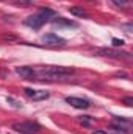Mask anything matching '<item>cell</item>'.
Segmentation results:
<instances>
[{
  "label": "cell",
  "mask_w": 133,
  "mask_h": 134,
  "mask_svg": "<svg viewBox=\"0 0 133 134\" xmlns=\"http://www.w3.org/2000/svg\"><path fill=\"white\" fill-rule=\"evenodd\" d=\"M74 75V69L72 67H63V66H47L42 67L38 73V76L41 80H49V81H53V80H63Z\"/></svg>",
  "instance_id": "1"
},
{
  "label": "cell",
  "mask_w": 133,
  "mask_h": 134,
  "mask_svg": "<svg viewBox=\"0 0 133 134\" xmlns=\"http://www.w3.org/2000/svg\"><path fill=\"white\" fill-rule=\"evenodd\" d=\"M13 130L21 134H38L41 126L38 123H33V122H21V123H14Z\"/></svg>",
  "instance_id": "2"
},
{
  "label": "cell",
  "mask_w": 133,
  "mask_h": 134,
  "mask_svg": "<svg viewBox=\"0 0 133 134\" xmlns=\"http://www.w3.org/2000/svg\"><path fill=\"white\" fill-rule=\"evenodd\" d=\"M42 44L50 45V47H58V45H66V39L60 37L55 33H47L42 36Z\"/></svg>",
  "instance_id": "3"
},
{
  "label": "cell",
  "mask_w": 133,
  "mask_h": 134,
  "mask_svg": "<svg viewBox=\"0 0 133 134\" xmlns=\"http://www.w3.org/2000/svg\"><path fill=\"white\" fill-rule=\"evenodd\" d=\"M27 27H30V28H33V30H38V28H41L44 24H45V20L41 17V14L39 13H36L33 16H28L27 19H25V22H24Z\"/></svg>",
  "instance_id": "4"
},
{
  "label": "cell",
  "mask_w": 133,
  "mask_h": 134,
  "mask_svg": "<svg viewBox=\"0 0 133 134\" xmlns=\"http://www.w3.org/2000/svg\"><path fill=\"white\" fill-rule=\"evenodd\" d=\"M25 92V95L28 97V98H32V100H34V101H41V100H45V98H49V92L47 91H34V89H25L24 91Z\"/></svg>",
  "instance_id": "5"
},
{
  "label": "cell",
  "mask_w": 133,
  "mask_h": 134,
  "mask_svg": "<svg viewBox=\"0 0 133 134\" xmlns=\"http://www.w3.org/2000/svg\"><path fill=\"white\" fill-rule=\"evenodd\" d=\"M66 101L70 104V106H74V108H77V109H86V108H89V100H86V98H80V97H66Z\"/></svg>",
  "instance_id": "6"
},
{
  "label": "cell",
  "mask_w": 133,
  "mask_h": 134,
  "mask_svg": "<svg viewBox=\"0 0 133 134\" xmlns=\"http://www.w3.org/2000/svg\"><path fill=\"white\" fill-rule=\"evenodd\" d=\"M99 53L102 56H108V58H114V59H121V58H127L129 53L119 52V50H113V48H100Z\"/></svg>",
  "instance_id": "7"
},
{
  "label": "cell",
  "mask_w": 133,
  "mask_h": 134,
  "mask_svg": "<svg viewBox=\"0 0 133 134\" xmlns=\"http://www.w3.org/2000/svg\"><path fill=\"white\" fill-rule=\"evenodd\" d=\"M16 73L24 78V80H33L36 76V72H34L32 67H27V66H21V67H16Z\"/></svg>",
  "instance_id": "8"
},
{
  "label": "cell",
  "mask_w": 133,
  "mask_h": 134,
  "mask_svg": "<svg viewBox=\"0 0 133 134\" xmlns=\"http://www.w3.org/2000/svg\"><path fill=\"white\" fill-rule=\"evenodd\" d=\"M53 24H55V25H63V27H77L75 22H72V20H66V19H63L61 16H57V17L53 19Z\"/></svg>",
  "instance_id": "9"
},
{
  "label": "cell",
  "mask_w": 133,
  "mask_h": 134,
  "mask_svg": "<svg viewBox=\"0 0 133 134\" xmlns=\"http://www.w3.org/2000/svg\"><path fill=\"white\" fill-rule=\"evenodd\" d=\"M69 13L72 16H75V17H85L86 16V11L83 8H78V6H70L69 8Z\"/></svg>",
  "instance_id": "10"
},
{
  "label": "cell",
  "mask_w": 133,
  "mask_h": 134,
  "mask_svg": "<svg viewBox=\"0 0 133 134\" xmlns=\"http://www.w3.org/2000/svg\"><path fill=\"white\" fill-rule=\"evenodd\" d=\"M0 39L3 41V42H19V37L16 36V34H11V33H5L0 36Z\"/></svg>",
  "instance_id": "11"
},
{
  "label": "cell",
  "mask_w": 133,
  "mask_h": 134,
  "mask_svg": "<svg viewBox=\"0 0 133 134\" xmlns=\"http://www.w3.org/2000/svg\"><path fill=\"white\" fill-rule=\"evenodd\" d=\"M33 2H34V0H13V5L27 8V6H32V5H33Z\"/></svg>",
  "instance_id": "12"
},
{
  "label": "cell",
  "mask_w": 133,
  "mask_h": 134,
  "mask_svg": "<svg viewBox=\"0 0 133 134\" xmlns=\"http://www.w3.org/2000/svg\"><path fill=\"white\" fill-rule=\"evenodd\" d=\"M113 5L119 6V8H129L130 6V0H111Z\"/></svg>",
  "instance_id": "13"
},
{
  "label": "cell",
  "mask_w": 133,
  "mask_h": 134,
  "mask_svg": "<svg viewBox=\"0 0 133 134\" xmlns=\"http://www.w3.org/2000/svg\"><path fill=\"white\" fill-rule=\"evenodd\" d=\"M122 103H124L125 106L130 108V106L133 104V97H124V98H122Z\"/></svg>",
  "instance_id": "14"
},
{
  "label": "cell",
  "mask_w": 133,
  "mask_h": 134,
  "mask_svg": "<svg viewBox=\"0 0 133 134\" xmlns=\"http://www.w3.org/2000/svg\"><path fill=\"white\" fill-rule=\"evenodd\" d=\"M78 122H80L81 125H85V126H88V125L91 123V120H89V117H88V115H86V117H80V119H78Z\"/></svg>",
  "instance_id": "15"
},
{
  "label": "cell",
  "mask_w": 133,
  "mask_h": 134,
  "mask_svg": "<svg viewBox=\"0 0 133 134\" xmlns=\"http://www.w3.org/2000/svg\"><path fill=\"white\" fill-rule=\"evenodd\" d=\"M113 45H114V47H119V45L122 47V45H124V41H122V39H117V37H113Z\"/></svg>",
  "instance_id": "16"
},
{
  "label": "cell",
  "mask_w": 133,
  "mask_h": 134,
  "mask_svg": "<svg viewBox=\"0 0 133 134\" xmlns=\"http://www.w3.org/2000/svg\"><path fill=\"white\" fill-rule=\"evenodd\" d=\"M8 103H13V106H14V108H21V103H19V101H16L14 98H11V97L8 98Z\"/></svg>",
  "instance_id": "17"
},
{
  "label": "cell",
  "mask_w": 133,
  "mask_h": 134,
  "mask_svg": "<svg viewBox=\"0 0 133 134\" xmlns=\"http://www.w3.org/2000/svg\"><path fill=\"white\" fill-rule=\"evenodd\" d=\"M93 134H108V133H105V131H94Z\"/></svg>",
  "instance_id": "18"
}]
</instances>
